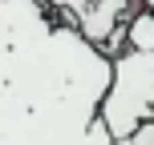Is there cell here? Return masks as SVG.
Listing matches in <instances>:
<instances>
[{"label": "cell", "mask_w": 154, "mask_h": 145, "mask_svg": "<svg viewBox=\"0 0 154 145\" xmlns=\"http://www.w3.org/2000/svg\"><path fill=\"white\" fill-rule=\"evenodd\" d=\"M114 57L45 0H0V145H109Z\"/></svg>", "instance_id": "1"}, {"label": "cell", "mask_w": 154, "mask_h": 145, "mask_svg": "<svg viewBox=\"0 0 154 145\" xmlns=\"http://www.w3.org/2000/svg\"><path fill=\"white\" fill-rule=\"evenodd\" d=\"M154 117V48H126L114 57L109 89L101 101V125L114 141H130L134 129Z\"/></svg>", "instance_id": "2"}, {"label": "cell", "mask_w": 154, "mask_h": 145, "mask_svg": "<svg viewBox=\"0 0 154 145\" xmlns=\"http://www.w3.org/2000/svg\"><path fill=\"white\" fill-rule=\"evenodd\" d=\"M138 8H142L138 0H89V8L81 12L77 28L106 57H118V53H126V24H130V16Z\"/></svg>", "instance_id": "3"}, {"label": "cell", "mask_w": 154, "mask_h": 145, "mask_svg": "<svg viewBox=\"0 0 154 145\" xmlns=\"http://www.w3.org/2000/svg\"><path fill=\"white\" fill-rule=\"evenodd\" d=\"M126 48H154V12L138 8L126 24Z\"/></svg>", "instance_id": "4"}, {"label": "cell", "mask_w": 154, "mask_h": 145, "mask_svg": "<svg viewBox=\"0 0 154 145\" xmlns=\"http://www.w3.org/2000/svg\"><path fill=\"white\" fill-rule=\"evenodd\" d=\"M130 145H154V117H150V121H142L138 129H134Z\"/></svg>", "instance_id": "5"}, {"label": "cell", "mask_w": 154, "mask_h": 145, "mask_svg": "<svg viewBox=\"0 0 154 145\" xmlns=\"http://www.w3.org/2000/svg\"><path fill=\"white\" fill-rule=\"evenodd\" d=\"M138 4H142V8H150V12H154V0H138Z\"/></svg>", "instance_id": "6"}, {"label": "cell", "mask_w": 154, "mask_h": 145, "mask_svg": "<svg viewBox=\"0 0 154 145\" xmlns=\"http://www.w3.org/2000/svg\"><path fill=\"white\" fill-rule=\"evenodd\" d=\"M109 145H130V141H109Z\"/></svg>", "instance_id": "7"}, {"label": "cell", "mask_w": 154, "mask_h": 145, "mask_svg": "<svg viewBox=\"0 0 154 145\" xmlns=\"http://www.w3.org/2000/svg\"><path fill=\"white\" fill-rule=\"evenodd\" d=\"M45 4H57V0H45Z\"/></svg>", "instance_id": "8"}]
</instances>
